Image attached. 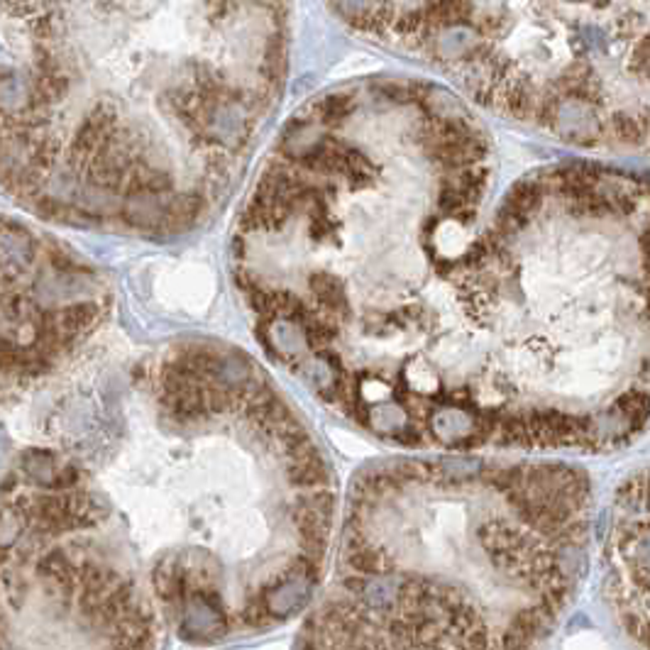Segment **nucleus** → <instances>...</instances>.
Here are the masks:
<instances>
[{
  "label": "nucleus",
  "instance_id": "nucleus-1",
  "mask_svg": "<svg viewBox=\"0 0 650 650\" xmlns=\"http://www.w3.org/2000/svg\"><path fill=\"white\" fill-rule=\"evenodd\" d=\"M289 0H3V164L84 103L52 174L81 189L101 159L113 88L147 96L225 189L286 76ZM49 181V184H52Z\"/></svg>",
  "mask_w": 650,
  "mask_h": 650
},
{
  "label": "nucleus",
  "instance_id": "nucleus-2",
  "mask_svg": "<svg viewBox=\"0 0 650 650\" xmlns=\"http://www.w3.org/2000/svg\"><path fill=\"white\" fill-rule=\"evenodd\" d=\"M352 32L409 54L460 84L482 106L533 123L538 91L521 25L553 0H325ZM565 3V0H560Z\"/></svg>",
  "mask_w": 650,
  "mask_h": 650
},
{
  "label": "nucleus",
  "instance_id": "nucleus-3",
  "mask_svg": "<svg viewBox=\"0 0 650 650\" xmlns=\"http://www.w3.org/2000/svg\"><path fill=\"white\" fill-rule=\"evenodd\" d=\"M607 521V597L626 633L650 646V470L616 492Z\"/></svg>",
  "mask_w": 650,
  "mask_h": 650
},
{
  "label": "nucleus",
  "instance_id": "nucleus-4",
  "mask_svg": "<svg viewBox=\"0 0 650 650\" xmlns=\"http://www.w3.org/2000/svg\"><path fill=\"white\" fill-rule=\"evenodd\" d=\"M311 291L316 294V299L325 306V311L330 313L338 321H347L350 318V304H347V294L345 286L328 272H313L311 279Z\"/></svg>",
  "mask_w": 650,
  "mask_h": 650
},
{
  "label": "nucleus",
  "instance_id": "nucleus-5",
  "mask_svg": "<svg viewBox=\"0 0 650 650\" xmlns=\"http://www.w3.org/2000/svg\"><path fill=\"white\" fill-rule=\"evenodd\" d=\"M57 460L52 453H44V450H32V453L22 455V470L27 472L37 484H42L44 489L54 487V475H57Z\"/></svg>",
  "mask_w": 650,
  "mask_h": 650
},
{
  "label": "nucleus",
  "instance_id": "nucleus-6",
  "mask_svg": "<svg viewBox=\"0 0 650 650\" xmlns=\"http://www.w3.org/2000/svg\"><path fill=\"white\" fill-rule=\"evenodd\" d=\"M631 66L641 81H650V32L631 52Z\"/></svg>",
  "mask_w": 650,
  "mask_h": 650
},
{
  "label": "nucleus",
  "instance_id": "nucleus-7",
  "mask_svg": "<svg viewBox=\"0 0 650 650\" xmlns=\"http://www.w3.org/2000/svg\"><path fill=\"white\" fill-rule=\"evenodd\" d=\"M81 484V470L74 462H64L57 467V475H54V492H71Z\"/></svg>",
  "mask_w": 650,
  "mask_h": 650
}]
</instances>
